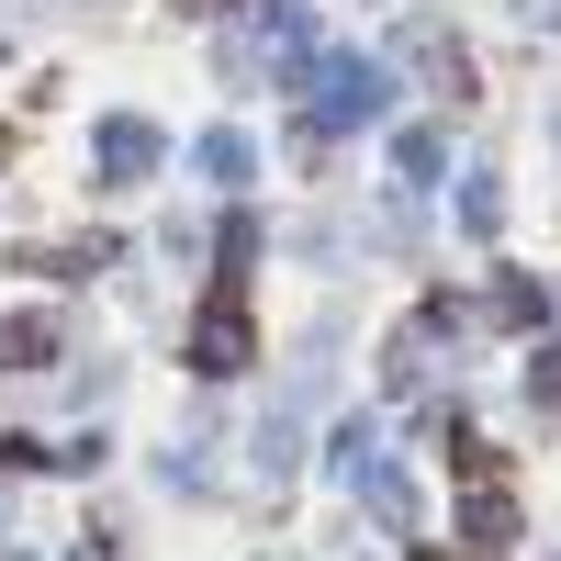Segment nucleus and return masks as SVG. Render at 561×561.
Segmentation results:
<instances>
[{"instance_id": "nucleus-1", "label": "nucleus", "mask_w": 561, "mask_h": 561, "mask_svg": "<svg viewBox=\"0 0 561 561\" xmlns=\"http://www.w3.org/2000/svg\"><path fill=\"white\" fill-rule=\"evenodd\" d=\"M192 359H203V370H248V280H225V293H214V314H203Z\"/></svg>"}, {"instance_id": "nucleus-2", "label": "nucleus", "mask_w": 561, "mask_h": 561, "mask_svg": "<svg viewBox=\"0 0 561 561\" xmlns=\"http://www.w3.org/2000/svg\"><path fill=\"white\" fill-rule=\"evenodd\" d=\"M0 348H12V370H45V348H57V325L34 314V325H12V337H0Z\"/></svg>"}, {"instance_id": "nucleus-3", "label": "nucleus", "mask_w": 561, "mask_h": 561, "mask_svg": "<svg viewBox=\"0 0 561 561\" xmlns=\"http://www.w3.org/2000/svg\"><path fill=\"white\" fill-rule=\"evenodd\" d=\"M415 561H449V550H415Z\"/></svg>"}]
</instances>
